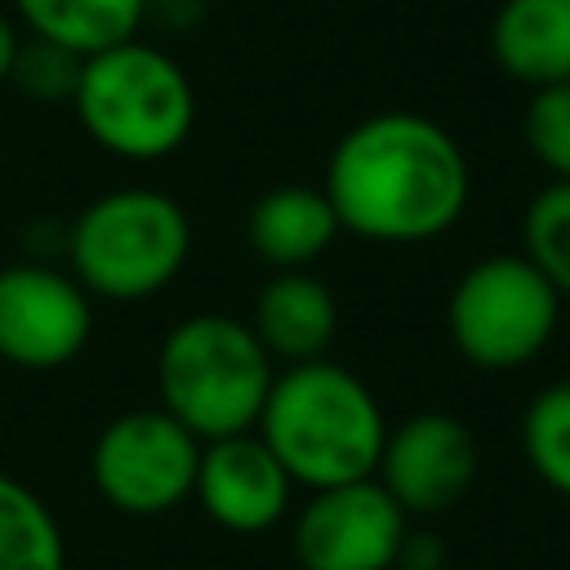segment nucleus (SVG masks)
Wrapping results in <instances>:
<instances>
[{
	"mask_svg": "<svg viewBox=\"0 0 570 570\" xmlns=\"http://www.w3.org/2000/svg\"><path fill=\"white\" fill-rule=\"evenodd\" d=\"M321 187L343 232L374 245H423L463 218L472 169L441 120L387 107L334 142Z\"/></svg>",
	"mask_w": 570,
	"mask_h": 570,
	"instance_id": "f257e3e1",
	"label": "nucleus"
},
{
	"mask_svg": "<svg viewBox=\"0 0 570 570\" xmlns=\"http://www.w3.org/2000/svg\"><path fill=\"white\" fill-rule=\"evenodd\" d=\"M254 432L267 441L294 485L325 490L374 476L387 419L361 374L321 356L276 370Z\"/></svg>",
	"mask_w": 570,
	"mask_h": 570,
	"instance_id": "f03ea898",
	"label": "nucleus"
},
{
	"mask_svg": "<svg viewBox=\"0 0 570 570\" xmlns=\"http://www.w3.org/2000/svg\"><path fill=\"white\" fill-rule=\"evenodd\" d=\"M71 111L94 147L129 165H151L191 138L196 89L174 53L134 36L80 62Z\"/></svg>",
	"mask_w": 570,
	"mask_h": 570,
	"instance_id": "7ed1b4c3",
	"label": "nucleus"
},
{
	"mask_svg": "<svg viewBox=\"0 0 570 570\" xmlns=\"http://www.w3.org/2000/svg\"><path fill=\"white\" fill-rule=\"evenodd\" d=\"M272 379L276 361L263 352L249 321L227 312H191L156 347L160 410L196 441L254 432Z\"/></svg>",
	"mask_w": 570,
	"mask_h": 570,
	"instance_id": "20e7f679",
	"label": "nucleus"
},
{
	"mask_svg": "<svg viewBox=\"0 0 570 570\" xmlns=\"http://www.w3.org/2000/svg\"><path fill=\"white\" fill-rule=\"evenodd\" d=\"M191 254V218L160 187H116L89 200L71 232V276L89 298L142 303L174 285Z\"/></svg>",
	"mask_w": 570,
	"mask_h": 570,
	"instance_id": "39448f33",
	"label": "nucleus"
},
{
	"mask_svg": "<svg viewBox=\"0 0 570 570\" xmlns=\"http://www.w3.org/2000/svg\"><path fill=\"white\" fill-rule=\"evenodd\" d=\"M561 294L517 249L485 254L450 289L445 325L459 356L476 370L503 374L530 365L557 334Z\"/></svg>",
	"mask_w": 570,
	"mask_h": 570,
	"instance_id": "423d86ee",
	"label": "nucleus"
},
{
	"mask_svg": "<svg viewBox=\"0 0 570 570\" xmlns=\"http://www.w3.org/2000/svg\"><path fill=\"white\" fill-rule=\"evenodd\" d=\"M196 463L200 441L160 405L116 414L89 450L94 490L125 517H160L187 503Z\"/></svg>",
	"mask_w": 570,
	"mask_h": 570,
	"instance_id": "0eeeda50",
	"label": "nucleus"
},
{
	"mask_svg": "<svg viewBox=\"0 0 570 570\" xmlns=\"http://www.w3.org/2000/svg\"><path fill=\"white\" fill-rule=\"evenodd\" d=\"M94 338L89 289L49 263L0 267V361L18 370H62Z\"/></svg>",
	"mask_w": 570,
	"mask_h": 570,
	"instance_id": "6e6552de",
	"label": "nucleus"
},
{
	"mask_svg": "<svg viewBox=\"0 0 570 570\" xmlns=\"http://www.w3.org/2000/svg\"><path fill=\"white\" fill-rule=\"evenodd\" d=\"M410 530L405 508L379 476L307 490L294 517V557L303 570H392Z\"/></svg>",
	"mask_w": 570,
	"mask_h": 570,
	"instance_id": "1a4fd4ad",
	"label": "nucleus"
},
{
	"mask_svg": "<svg viewBox=\"0 0 570 570\" xmlns=\"http://www.w3.org/2000/svg\"><path fill=\"white\" fill-rule=\"evenodd\" d=\"M476 468L481 445L472 428L445 410H419L387 428L374 476L405 508V517H436L472 490Z\"/></svg>",
	"mask_w": 570,
	"mask_h": 570,
	"instance_id": "9d476101",
	"label": "nucleus"
},
{
	"mask_svg": "<svg viewBox=\"0 0 570 570\" xmlns=\"http://www.w3.org/2000/svg\"><path fill=\"white\" fill-rule=\"evenodd\" d=\"M191 499L227 534H263L285 521L294 481L258 432L200 441Z\"/></svg>",
	"mask_w": 570,
	"mask_h": 570,
	"instance_id": "9b49d317",
	"label": "nucleus"
},
{
	"mask_svg": "<svg viewBox=\"0 0 570 570\" xmlns=\"http://www.w3.org/2000/svg\"><path fill=\"white\" fill-rule=\"evenodd\" d=\"M249 330L281 365L321 361L338 338V298L312 267L272 272L254 294Z\"/></svg>",
	"mask_w": 570,
	"mask_h": 570,
	"instance_id": "f8f14e48",
	"label": "nucleus"
},
{
	"mask_svg": "<svg viewBox=\"0 0 570 570\" xmlns=\"http://www.w3.org/2000/svg\"><path fill=\"white\" fill-rule=\"evenodd\" d=\"M338 214L325 196V187H303V183H281L267 187L245 218V236L258 263L272 272L289 267H312L325 258V249L338 240Z\"/></svg>",
	"mask_w": 570,
	"mask_h": 570,
	"instance_id": "ddd939ff",
	"label": "nucleus"
},
{
	"mask_svg": "<svg viewBox=\"0 0 570 570\" xmlns=\"http://www.w3.org/2000/svg\"><path fill=\"white\" fill-rule=\"evenodd\" d=\"M490 58L525 89L570 80V0H503L490 22Z\"/></svg>",
	"mask_w": 570,
	"mask_h": 570,
	"instance_id": "4468645a",
	"label": "nucleus"
},
{
	"mask_svg": "<svg viewBox=\"0 0 570 570\" xmlns=\"http://www.w3.org/2000/svg\"><path fill=\"white\" fill-rule=\"evenodd\" d=\"M27 36L53 40L80 58L134 40L147 22V0H9Z\"/></svg>",
	"mask_w": 570,
	"mask_h": 570,
	"instance_id": "2eb2a0df",
	"label": "nucleus"
},
{
	"mask_svg": "<svg viewBox=\"0 0 570 570\" xmlns=\"http://www.w3.org/2000/svg\"><path fill=\"white\" fill-rule=\"evenodd\" d=\"M0 570H67L53 508L9 472H0Z\"/></svg>",
	"mask_w": 570,
	"mask_h": 570,
	"instance_id": "dca6fc26",
	"label": "nucleus"
},
{
	"mask_svg": "<svg viewBox=\"0 0 570 570\" xmlns=\"http://www.w3.org/2000/svg\"><path fill=\"white\" fill-rule=\"evenodd\" d=\"M521 450L530 472L570 499V379L534 392L521 419Z\"/></svg>",
	"mask_w": 570,
	"mask_h": 570,
	"instance_id": "f3484780",
	"label": "nucleus"
},
{
	"mask_svg": "<svg viewBox=\"0 0 570 570\" xmlns=\"http://www.w3.org/2000/svg\"><path fill=\"white\" fill-rule=\"evenodd\" d=\"M521 254L570 298V178H548L521 218Z\"/></svg>",
	"mask_w": 570,
	"mask_h": 570,
	"instance_id": "a211bd4d",
	"label": "nucleus"
},
{
	"mask_svg": "<svg viewBox=\"0 0 570 570\" xmlns=\"http://www.w3.org/2000/svg\"><path fill=\"white\" fill-rule=\"evenodd\" d=\"M80 62H85L80 53L22 31L9 85L18 94H27L31 102H67L71 107V94H76V80H80Z\"/></svg>",
	"mask_w": 570,
	"mask_h": 570,
	"instance_id": "6ab92c4d",
	"label": "nucleus"
},
{
	"mask_svg": "<svg viewBox=\"0 0 570 570\" xmlns=\"http://www.w3.org/2000/svg\"><path fill=\"white\" fill-rule=\"evenodd\" d=\"M521 134L530 156L552 174V178H570V80L530 89L525 116H521Z\"/></svg>",
	"mask_w": 570,
	"mask_h": 570,
	"instance_id": "aec40b11",
	"label": "nucleus"
},
{
	"mask_svg": "<svg viewBox=\"0 0 570 570\" xmlns=\"http://www.w3.org/2000/svg\"><path fill=\"white\" fill-rule=\"evenodd\" d=\"M392 570H445V539L432 534V530H414L410 525Z\"/></svg>",
	"mask_w": 570,
	"mask_h": 570,
	"instance_id": "412c9836",
	"label": "nucleus"
},
{
	"mask_svg": "<svg viewBox=\"0 0 570 570\" xmlns=\"http://www.w3.org/2000/svg\"><path fill=\"white\" fill-rule=\"evenodd\" d=\"M18 45H22V31H18V22L0 9V85H4V80H9V71H13Z\"/></svg>",
	"mask_w": 570,
	"mask_h": 570,
	"instance_id": "4be33fe9",
	"label": "nucleus"
}]
</instances>
